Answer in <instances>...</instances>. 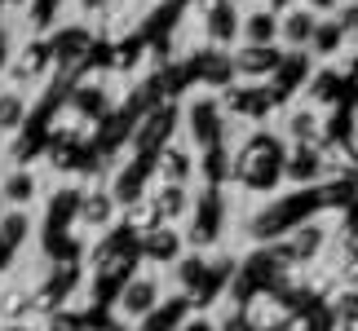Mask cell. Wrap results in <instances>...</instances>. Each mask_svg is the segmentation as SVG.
<instances>
[{
    "mask_svg": "<svg viewBox=\"0 0 358 331\" xmlns=\"http://www.w3.org/2000/svg\"><path fill=\"white\" fill-rule=\"evenodd\" d=\"M0 199H5L9 208H27V203L36 199V177L22 172V168H13L5 182H0Z\"/></svg>",
    "mask_w": 358,
    "mask_h": 331,
    "instance_id": "6da1fadb",
    "label": "cell"
},
{
    "mask_svg": "<svg viewBox=\"0 0 358 331\" xmlns=\"http://www.w3.org/2000/svg\"><path fill=\"white\" fill-rule=\"evenodd\" d=\"M22 119H27V98L18 89H0V137L18 133Z\"/></svg>",
    "mask_w": 358,
    "mask_h": 331,
    "instance_id": "7a4b0ae2",
    "label": "cell"
},
{
    "mask_svg": "<svg viewBox=\"0 0 358 331\" xmlns=\"http://www.w3.org/2000/svg\"><path fill=\"white\" fill-rule=\"evenodd\" d=\"M150 300H155V283H133L124 292V314H146Z\"/></svg>",
    "mask_w": 358,
    "mask_h": 331,
    "instance_id": "3957f363",
    "label": "cell"
},
{
    "mask_svg": "<svg viewBox=\"0 0 358 331\" xmlns=\"http://www.w3.org/2000/svg\"><path fill=\"white\" fill-rule=\"evenodd\" d=\"M0 234H5L13 247H18L27 234H31V221H27V212H9V216H0Z\"/></svg>",
    "mask_w": 358,
    "mask_h": 331,
    "instance_id": "277c9868",
    "label": "cell"
},
{
    "mask_svg": "<svg viewBox=\"0 0 358 331\" xmlns=\"http://www.w3.org/2000/svg\"><path fill=\"white\" fill-rule=\"evenodd\" d=\"M106 216H111V199H106V195H93L85 203V221H106Z\"/></svg>",
    "mask_w": 358,
    "mask_h": 331,
    "instance_id": "5b68a950",
    "label": "cell"
},
{
    "mask_svg": "<svg viewBox=\"0 0 358 331\" xmlns=\"http://www.w3.org/2000/svg\"><path fill=\"white\" fill-rule=\"evenodd\" d=\"M274 36V27L266 13H257V18H248V40H270Z\"/></svg>",
    "mask_w": 358,
    "mask_h": 331,
    "instance_id": "8992f818",
    "label": "cell"
}]
</instances>
